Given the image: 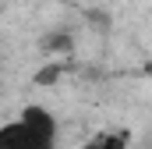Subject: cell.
Returning <instances> with one entry per match:
<instances>
[{
    "label": "cell",
    "instance_id": "cell-1",
    "mask_svg": "<svg viewBox=\"0 0 152 149\" xmlns=\"http://www.w3.org/2000/svg\"><path fill=\"white\" fill-rule=\"evenodd\" d=\"M0 149H57V117L46 107H25L0 128Z\"/></svg>",
    "mask_w": 152,
    "mask_h": 149
},
{
    "label": "cell",
    "instance_id": "cell-2",
    "mask_svg": "<svg viewBox=\"0 0 152 149\" xmlns=\"http://www.w3.org/2000/svg\"><path fill=\"white\" fill-rule=\"evenodd\" d=\"M99 149H127V135L124 131H106V135H99Z\"/></svg>",
    "mask_w": 152,
    "mask_h": 149
},
{
    "label": "cell",
    "instance_id": "cell-3",
    "mask_svg": "<svg viewBox=\"0 0 152 149\" xmlns=\"http://www.w3.org/2000/svg\"><path fill=\"white\" fill-rule=\"evenodd\" d=\"M81 149H99V139H92V142H85Z\"/></svg>",
    "mask_w": 152,
    "mask_h": 149
}]
</instances>
